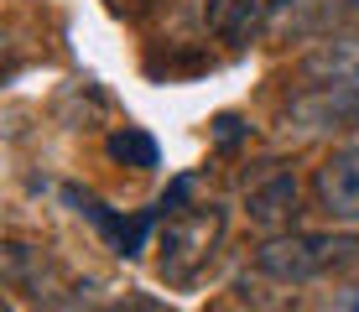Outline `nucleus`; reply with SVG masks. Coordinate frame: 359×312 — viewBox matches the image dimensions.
<instances>
[{
  "instance_id": "f03ea898",
  "label": "nucleus",
  "mask_w": 359,
  "mask_h": 312,
  "mask_svg": "<svg viewBox=\"0 0 359 312\" xmlns=\"http://www.w3.org/2000/svg\"><path fill=\"white\" fill-rule=\"evenodd\" d=\"M250 271L276 286H313V281H349L359 276V234L339 229H292L255 245Z\"/></svg>"
},
{
  "instance_id": "6e6552de",
  "label": "nucleus",
  "mask_w": 359,
  "mask_h": 312,
  "mask_svg": "<svg viewBox=\"0 0 359 312\" xmlns=\"http://www.w3.org/2000/svg\"><path fill=\"white\" fill-rule=\"evenodd\" d=\"M297 208H302V182H297V172L281 167V161L266 172V177H255L250 193H245V214L261 224V229H271V234H292Z\"/></svg>"
},
{
  "instance_id": "1a4fd4ad",
  "label": "nucleus",
  "mask_w": 359,
  "mask_h": 312,
  "mask_svg": "<svg viewBox=\"0 0 359 312\" xmlns=\"http://www.w3.org/2000/svg\"><path fill=\"white\" fill-rule=\"evenodd\" d=\"M104 151L115 156V161H126V167H135V172H151L156 161H162L156 135H146L141 125H115V130H109V141H104Z\"/></svg>"
},
{
  "instance_id": "39448f33",
  "label": "nucleus",
  "mask_w": 359,
  "mask_h": 312,
  "mask_svg": "<svg viewBox=\"0 0 359 312\" xmlns=\"http://www.w3.org/2000/svg\"><path fill=\"white\" fill-rule=\"evenodd\" d=\"M302 83L313 94H333V99H359V27H344L313 42L297 62Z\"/></svg>"
},
{
  "instance_id": "0eeeda50",
  "label": "nucleus",
  "mask_w": 359,
  "mask_h": 312,
  "mask_svg": "<svg viewBox=\"0 0 359 312\" xmlns=\"http://www.w3.org/2000/svg\"><path fill=\"white\" fill-rule=\"evenodd\" d=\"M63 198H68V203L94 224L99 234H104L109 245H115V255H126V260L141 255V250H146V234L162 224V203L146 208V214H135V219H120L109 203H99V198H94V193H83V187H63Z\"/></svg>"
},
{
  "instance_id": "9d476101",
  "label": "nucleus",
  "mask_w": 359,
  "mask_h": 312,
  "mask_svg": "<svg viewBox=\"0 0 359 312\" xmlns=\"http://www.w3.org/2000/svg\"><path fill=\"white\" fill-rule=\"evenodd\" d=\"M302 312H359V276L339 281V286H333V292H323V297H313Z\"/></svg>"
},
{
  "instance_id": "f8f14e48",
  "label": "nucleus",
  "mask_w": 359,
  "mask_h": 312,
  "mask_svg": "<svg viewBox=\"0 0 359 312\" xmlns=\"http://www.w3.org/2000/svg\"><path fill=\"white\" fill-rule=\"evenodd\" d=\"M354 6H359V0H354Z\"/></svg>"
},
{
  "instance_id": "423d86ee",
  "label": "nucleus",
  "mask_w": 359,
  "mask_h": 312,
  "mask_svg": "<svg viewBox=\"0 0 359 312\" xmlns=\"http://www.w3.org/2000/svg\"><path fill=\"white\" fill-rule=\"evenodd\" d=\"M307 193H313V203L323 208L333 224H359V141L333 146L313 167Z\"/></svg>"
},
{
  "instance_id": "9b49d317",
  "label": "nucleus",
  "mask_w": 359,
  "mask_h": 312,
  "mask_svg": "<svg viewBox=\"0 0 359 312\" xmlns=\"http://www.w3.org/2000/svg\"><path fill=\"white\" fill-rule=\"evenodd\" d=\"M94 312H177V307L162 302V297H151V292H120V297H109V302L94 307Z\"/></svg>"
},
{
  "instance_id": "20e7f679",
  "label": "nucleus",
  "mask_w": 359,
  "mask_h": 312,
  "mask_svg": "<svg viewBox=\"0 0 359 312\" xmlns=\"http://www.w3.org/2000/svg\"><path fill=\"white\" fill-rule=\"evenodd\" d=\"M292 16H297V0H208L203 6L208 32L229 47L271 42L276 32H287Z\"/></svg>"
},
{
  "instance_id": "f257e3e1",
  "label": "nucleus",
  "mask_w": 359,
  "mask_h": 312,
  "mask_svg": "<svg viewBox=\"0 0 359 312\" xmlns=\"http://www.w3.org/2000/svg\"><path fill=\"white\" fill-rule=\"evenodd\" d=\"M188 177L172 182L162 198V224H156V276L172 292H193L198 281L214 271L229 240V208L224 203H193Z\"/></svg>"
},
{
  "instance_id": "7ed1b4c3",
  "label": "nucleus",
  "mask_w": 359,
  "mask_h": 312,
  "mask_svg": "<svg viewBox=\"0 0 359 312\" xmlns=\"http://www.w3.org/2000/svg\"><path fill=\"white\" fill-rule=\"evenodd\" d=\"M0 266H6V286L16 297H27L36 307H79V276L53 255L47 245L32 240H6L0 250Z\"/></svg>"
}]
</instances>
